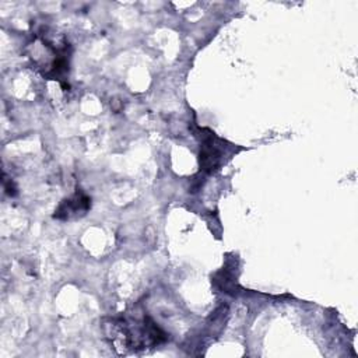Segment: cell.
<instances>
[{
  "mask_svg": "<svg viewBox=\"0 0 358 358\" xmlns=\"http://www.w3.org/2000/svg\"><path fill=\"white\" fill-rule=\"evenodd\" d=\"M224 141L208 130V134H201L200 147V169L213 173L218 169L224 157Z\"/></svg>",
  "mask_w": 358,
  "mask_h": 358,
  "instance_id": "obj_1",
  "label": "cell"
},
{
  "mask_svg": "<svg viewBox=\"0 0 358 358\" xmlns=\"http://www.w3.org/2000/svg\"><path fill=\"white\" fill-rule=\"evenodd\" d=\"M91 206V199L87 197L83 193H76L71 199H66L62 201V204L59 206V208L55 211V218L59 220H66L73 214H78V213H85Z\"/></svg>",
  "mask_w": 358,
  "mask_h": 358,
  "instance_id": "obj_2",
  "label": "cell"
}]
</instances>
